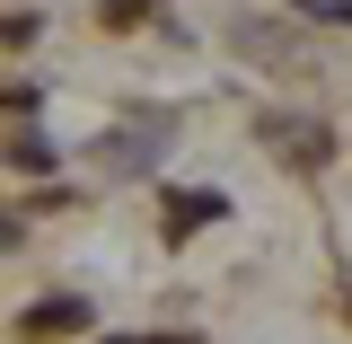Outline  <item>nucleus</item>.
Listing matches in <instances>:
<instances>
[{"label": "nucleus", "instance_id": "obj_3", "mask_svg": "<svg viewBox=\"0 0 352 344\" xmlns=\"http://www.w3.org/2000/svg\"><path fill=\"white\" fill-rule=\"evenodd\" d=\"M220 212V194H194V203H168V230H203Z\"/></svg>", "mask_w": 352, "mask_h": 344}, {"label": "nucleus", "instance_id": "obj_4", "mask_svg": "<svg viewBox=\"0 0 352 344\" xmlns=\"http://www.w3.org/2000/svg\"><path fill=\"white\" fill-rule=\"evenodd\" d=\"M300 9H308V18H344V27H352V0H300Z\"/></svg>", "mask_w": 352, "mask_h": 344}, {"label": "nucleus", "instance_id": "obj_2", "mask_svg": "<svg viewBox=\"0 0 352 344\" xmlns=\"http://www.w3.org/2000/svg\"><path fill=\"white\" fill-rule=\"evenodd\" d=\"M18 327H27V336H62V327H88V301H44V309H27Z\"/></svg>", "mask_w": 352, "mask_h": 344}, {"label": "nucleus", "instance_id": "obj_1", "mask_svg": "<svg viewBox=\"0 0 352 344\" xmlns=\"http://www.w3.org/2000/svg\"><path fill=\"white\" fill-rule=\"evenodd\" d=\"M168 141V124H150V132H124V141H97V168H141L150 150Z\"/></svg>", "mask_w": 352, "mask_h": 344}]
</instances>
